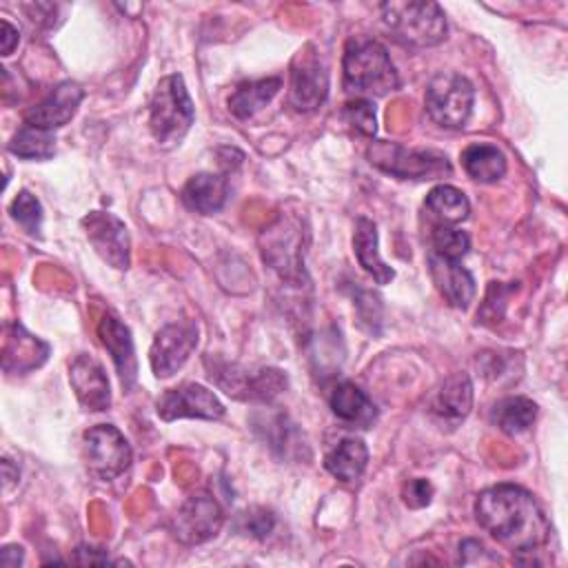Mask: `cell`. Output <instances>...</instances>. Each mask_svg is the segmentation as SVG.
<instances>
[{"instance_id":"obj_4","label":"cell","mask_w":568,"mask_h":568,"mask_svg":"<svg viewBox=\"0 0 568 568\" xmlns=\"http://www.w3.org/2000/svg\"><path fill=\"white\" fill-rule=\"evenodd\" d=\"M195 120V109L182 75L173 73L160 80L149 102V129L158 144H178Z\"/></svg>"},{"instance_id":"obj_30","label":"cell","mask_w":568,"mask_h":568,"mask_svg":"<svg viewBox=\"0 0 568 568\" xmlns=\"http://www.w3.org/2000/svg\"><path fill=\"white\" fill-rule=\"evenodd\" d=\"M430 242H433V253H437L442 257H448V260H459L470 248L468 233L459 231V229H453L448 224H437L433 229Z\"/></svg>"},{"instance_id":"obj_6","label":"cell","mask_w":568,"mask_h":568,"mask_svg":"<svg viewBox=\"0 0 568 568\" xmlns=\"http://www.w3.org/2000/svg\"><path fill=\"white\" fill-rule=\"evenodd\" d=\"M371 164L402 180H435L450 175V164L446 155L437 151H415L404 149L395 142L377 140L368 149Z\"/></svg>"},{"instance_id":"obj_36","label":"cell","mask_w":568,"mask_h":568,"mask_svg":"<svg viewBox=\"0 0 568 568\" xmlns=\"http://www.w3.org/2000/svg\"><path fill=\"white\" fill-rule=\"evenodd\" d=\"M73 561H75V564H80V566H87V564H91V566H104V564H111V561H109V557H106L102 550H98V548H89V546H80V548L75 550Z\"/></svg>"},{"instance_id":"obj_7","label":"cell","mask_w":568,"mask_h":568,"mask_svg":"<svg viewBox=\"0 0 568 568\" xmlns=\"http://www.w3.org/2000/svg\"><path fill=\"white\" fill-rule=\"evenodd\" d=\"M262 257L288 282L304 277V231L297 220L280 215L260 235Z\"/></svg>"},{"instance_id":"obj_32","label":"cell","mask_w":568,"mask_h":568,"mask_svg":"<svg viewBox=\"0 0 568 568\" xmlns=\"http://www.w3.org/2000/svg\"><path fill=\"white\" fill-rule=\"evenodd\" d=\"M346 124H351L359 135L364 138H373L377 131V120H375V109L373 102L366 98H357L344 104L342 111Z\"/></svg>"},{"instance_id":"obj_11","label":"cell","mask_w":568,"mask_h":568,"mask_svg":"<svg viewBox=\"0 0 568 568\" xmlns=\"http://www.w3.org/2000/svg\"><path fill=\"white\" fill-rule=\"evenodd\" d=\"M197 346V326L191 322L166 324L155 333L149 351L151 371L155 377H171L178 373Z\"/></svg>"},{"instance_id":"obj_16","label":"cell","mask_w":568,"mask_h":568,"mask_svg":"<svg viewBox=\"0 0 568 568\" xmlns=\"http://www.w3.org/2000/svg\"><path fill=\"white\" fill-rule=\"evenodd\" d=\"M98 335L102 339V346L111 355L118 377L124 386V390L133 388L138 379V359H135V346L131 331L115 317L113 313H104L98 324Z\"/></svg>"},{"instance_id":"obj_23","label":"cell","mask_w":568,"mask_h":568,"mask_svg":"<svg viewBox=\"0 0 568 568\" xmlns=\"http://www.w3.org/2000/svg\"><path fill=\"white\" fill-rule=\"evenodd\" d=\"M353 251L359 262V266L373 275L377 284H388L395 277V271L386 266V262L379 257L377 248V226L368 217H357L355 222V235H353Z\"/></svg>"},{"instance_id":"obj_31","label":"cell","mask_w":568,"mask_h":568,"mask_svg":"<svg viewBox=\"0 0 568 568\" xmlns=\"http://www.w3.org/2000/svg\"><path fill=\"white\" fill-rule=\"evenodd\" d=\"M11 215L13 220L31 235L40 233L42 226V206L38 197L29 191H20L11 202Z\"/></svg>"},{"instance_id":"obj_38","label":"cell","mask_w":568,"mask_h":568,"mask_svg":"<svg viewBox=\"0 0 568 568\" xmlns=\"http://www.w3.org/2000/svg\"><path fill=\"white\" fill-rule=\"evenodd\" d=\"M22 557H24V552H22L20 546H4L0 550V566L16 568L18 564H22Z\"/></svg>"},{"instance_id":"obj_33","label":"cell","mask_w":568,"mask_h":568,"mask_svg":"<svg viewBox=\"0 0 568 568\" xmlns=\"http://www.w3.org/2000/svg\"><path fill=\"white\" fill-rule=\"evenodd\" d=\"M402 497H404V504L410 506V508H424L430 504V497H433V486L428 479H422V477H415V479H408L402 488Z\"/></svg>"},{"instance_id":"obj_1","label":"cell","mask_w":568,"mask_h":568,"mask_svg":"<svg viewBox=\"0 0 568 568\" xmlns=\"http://www.w3.org/2000/svg\"><path fill=\"white\" fill-rule=\"evenodd\" d=\"M477 524L513 555H532L550 537V521L537 499L515 484H497L475 499Z\"/></svg>"},{"instance_id":"obj_35","label":"cell","mask_w":568,"mask_h":568,"mask_svg":"<svg viewBox=\"0 0 568 568\" xmlns=\"http://www.w3.org/2000/svg\"><path fill=\"white\" fill-rule=\"evenodd\" d=\"M244 519H246V530L253 532L255 537H266L275 524V517L266 508H253L251 513L244 515Z\"/></svg>"},{"instance_id":"obj_3","label":"cell","mask_w":568,"mask_h":568,"mask_svg":"<svg viewBox=\"0 0 568 568\" xmlns=\"http://www.w3.org/2000/svg\"><path fill=\"white\" fill-rule=\"evenodd\" d=\"M379 9L386 27L404 47L426 49L446 38V16L437 2H384Z\"/></svg>"},{"instance_id":"obj_27","label":"cell","mask_w":568,"mask_h":568,"mask_svg":"<svg viewBox=\"0 0 568 568\" xmlns=\"http://www.w3.org/2000/svg\"><path fill=\"white\" fill-rule=\"evenodd\" d=\"M424 206L439 224L448 226L464 222L470 213L468 197L450 184H437L435 189H430L424 200Z\"/></svg>"},{"instance_id":"obj_20","label":"cell","mask_w":568,"mask_h":568,"mask_svg":"<svg viewBox=\"0 0 568 568\" xmlns=\"http://www.w3.org/2000/svg\"><path fill=\"white\" fill-rule=\"evenodd\" d=\"M328 404L333 415L353 428H371L377 419V408L373 399L353 382L335 384Z\"/></svg>"},{"instance_id":"obj_18","label":"cell","mask_w":568,"mask_h":568,"mask_svg":"<svg viewBox=\"0 0 568 568\" xmlns=\"http://www.w3.org/2000/svg\"><path fill=\"white\" fill-rule=\"evenodd\" d=\"M473 406V384L466 373H455L446 377L433 393L430 397V415L446 424V426H457L466 419Z\"/></svg>"},{"instance_id":"obj_22","label":"cell","mask_w":568,"mask_h":568,"mask_svg":"<svg viewBox=\"0 0 568 568\" xmlns=\"http://www.w3.org/2000/svg\"><path fill=\"white\" fill-rule=\"evenodd\" d=\"M229 195V180L217 173H197L182 189V202L202 215L217 213Z\"/></svg>"},{"instance_id":"obj_9","label":"cell","mask_w":568,"mask_h":568,"mask_svg":"<svg viewBox=\"0 0 568 568\" xmlns=\"http://www.w3.org/2000/svg\"><path fill=\"white\" fill-rule=\"evenodd\" d=\"M211 379L229 395L251 402H271L286 388V375L277 368L248 371L237 364H217L211 368Z\"/></svg>"},{"instance_id":"obj_14","label":"cell","mask_w":568,"mask_h":568,"mask_svg":"<svg viewBox=\"0 0 568 568\" xmlns=\"http://www.w3.org/2000/svg\"><path fill=\"white\" fill-rule=\"evenodd\" d=\"M328 95V73L315 53H297L291 69L288 102L300 113H311Z\"/></svg>"},{"instance_id":"obj_21","label":"cell","mask_w":568,"mask_h":568,"mask_svg":"<svg viewBox=\"0 0 568 568\" xmlns=\"http://www.w3.org/2000/svg\"><path fill=\"white\" fill-rule=\"evenodd\" d=\"M49 355V346L27 333L20 324H11L7 331L4 344V371L7 373H24L38 368Z\"/></svg>"},{"instance_id":"obj_29","label":"cell","mask_w":568,"mask_h":568,"mask_svg":"<svg viewBox=\"0 0 568 568\" xmlns=\"http://www.w3.org/2000/svg\"><path fill=\"white\" fill-rule=\"evenodd\" d=\"M9 151L27 160H47L55 151V138L51 135V131L24 124L9 142Z\"/></svg>"},{"instance_id":"obj_17","label":"cell","mask_w":568,"mask_h":568,"mask_svg":"<svg viewBox=\"0 0 568 568\" xmlns=\"http://www.w3.org/2000/svg\"><path fill=\"white\" fill-rule=\"evenodd\" d=\"M428 271L430 277L442 293V297L455 306V308H468V304L475 300V277L468 268L459 264V260H448L437 253L428 255Z\"/></svg>"},{"instance_id":"obj_5","label":"cell","mask_w":568,"mask_h":568,"mask_svg":"<svg viewBox=\"0 0 568 568\" xmlns=\"http://www.w3.org/2000/svg\"><path fill=\"white\" fill-rule=\"evenodd\" d=\"M475 89L468 78L446 71L435 75L424 93L428 118L444 129H462L473 111Z\"/></svg>"},{"instance_id":"obj_13","label":"cell","mask_w":568,"mask_h":568,"mask_svg":"<svg viewBox=\"0 0 568 568\" xmlns=\"http://www.w3.org/2000/svg\"><path fill=\"white\" fill-rule=\"evenodd\" d=\"M87 237L98 255L118 271H126L131 262V244L126 226L120 217L104 211H93L82 220Z\"/></svg>"},{"instance_id":"obj_10","label":"cell","mask_w":568,"mask_h":568,"mask_svg":"<svg viewBox=\"0 0 568 568\" xmlns=\"http://www.w3.org/2000/svg\"><path fill=\"white\" fill-rule=\"evenodd\" d=\"M224 524V515L215 497L197 493L189 497L171 521V532L182 544H202L217 535Z\"/></svg>"},{"instance_id":"obj_19","label":"cell","mask_w":568,"mask_h":568,"mask_svg":"<svg viewBox=\"0 0 568 568\" xmlns=\"http://www.w3.org/2000/svg\"><path fill=\"white\" fill-rule=\"evenodd\" d=\"M69 382L75 390V397L87 410H104L111 404L109 379L100 362L91 355H78L69 368Z\"/></svg>"},{"instance_id":"obj_28","label":"cell","mask_w":568,"mask_h":568,"mask_svg":"<svg viewBox=\"0 0 568 568\" xmlns=\"http://www.w3.org/2000/svg\"><path fill=\"white\" fill-rule=\"evenodd\" d=\"M535 417H537V404L532 399L519 397V395L499 399L490 410V422L508 435L528 430V426L535 422Z\"/></svg>"},{"instance_id":"obj_15","label":"cell","mask_w":568,"mask_h":568,"mask_svg":"<svg viewBox=\"0 0 568 568\" xmlns=\"http://www.w3.org/2000/svg\"><path fill=\"white\" fill-rule=\"evenodd\" d=\"M82 98H84V91L80 84L71 80L60 82L42 102H38L24 113V124H31L44 131L58 129L75 115Z\"/></svg>"},{"instance_id":"obj_37","label":"cell","mask_w":568,"mask_h":568,"mask_svg":"<svg viewBox=\"0 0 568 568\" xmlns=\"http://www.w3.org/2000/svg\"><path fill=\"white\" fill-rule=\"evenodd\" d=\"M18 40H20L18 29L2 18L0 20V49H2V55H9L13 51V47L18 44Z\"/></svg>"},{"instance_id":"obj_8","label":"cell","mask_w":568,"mask_h":568,"mask_svg":"<svg viewBox=\"0 0 568 568\" xmlns=\"http://www.w3.org/2000/svg\"><path fill=\"white\" fill-rule=\"evenodd\" d=\"M84 462L91 475L98 479H115L131 466V446L124 435L111 424H98L82 437Z\"/></svg>"},{"instance_id":"obj_34","label":"cell","mask_w":568,"mask_h":568,"mask_svg":"<svg viewBox=\"0 0 568 568\" xmlns=\"http://www.w3.org/2000/svg\"><path fill=\"white\" fill-rule=\"evenodd\" d=\"M459 561L462 564H495L497 557L488 555V550L477 539H466L459 544Z\"/></svg>"},{"instance_id":"obj_24","label":"cell","mask_w":568,"mask_h":568,"mask_svg":"<svg viewBox=\"0 0 568 568\" xmlns=\"http://www.w3.org/2000/svg\"><path fill=\"white\" fill-rule=\"evenodd\" d=\"M368 464V448L357 437H344L324 457L326 470L339 481H357Z\"/></svg>"},{"instance_id":"obj_12","label":"cell","mask_w":568,"mask_h":568,"mask_svg":"<svg viewBox=\"0 0 568 568\" xmlns=\"http://www.w3.org/2000/svg\"><path fill=\"white\" fill-rule=\"evenodd\" d=\"M155 410L164 422L180 417L220 419L224 415V404L200 384H182L164 390L155 402Z\"/></svg>"},{"instance_id":"obj_26","label":"cell","mask_w":568,"mask_h":568,"mask_svg":"<svg viewBox=\"0 0 568 568\" xmlns=\"http://www.w3.org/2000/svg\"><path fill=\"white\" fill-rule=\"evenodd\" d=\"M462 166L475 182L493 184L506 175V155L495 144L477 142L464 149Z\"/></svg>"},{"instance_id":"obj_25","label":"cell","mask_w":568,"mask_h":568,"mask_svg":"<svg viewBox=\"0 0 568 568\" xmlns=\"http://www.w3.org/2000/svg\"><path fill=\"white\" fill-rule=\"evenodd\" d=\"M280 87H282L280 78H262V80L242 82L229 95V111L237 120H248L275 98Z\"/></svg>"},{"instance_id":"obj_2","label":"cell","mask_w":568,"mask_h":568,"mask_svg":"<svg viewBox=\"0 0 568 568\" xmlns=\"http://www.w3.org/2000/svg\"><path fill=\"white\" fill-rule=\"evenodd\" d=\"M344 89L357 95H386L399 87L386 47L373 38L355 36L344 49Z\"/></svg>"}]
</instances>
